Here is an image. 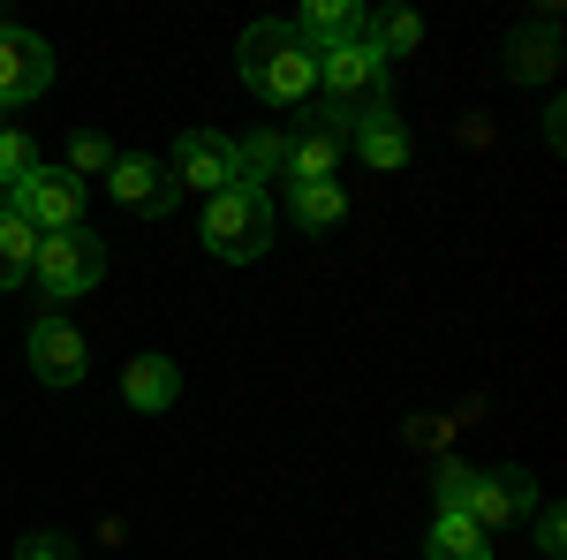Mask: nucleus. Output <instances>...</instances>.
Returning a JSON list of instances; mask_svg holds the SVG:
<instances>
[{
  "instance_id": "obj_1",
  "label": "nucleus",
  "mask_w": 567,
  "mask_h": 560,
  "mask_svg": "<svg viewBox=\"0 0 567 560\" xmlns=\"http://www.w3.org/2000/svg\"><path fill=\"white\" fill-rule=\"evenodd\" d=\"M235 61H243V84L258 91L265 106H303L310 91H318V53L303 45L296 23H250L243 45H235Z\"/></svg>"
},
{
  "instance_id": "obj_2",
  "label": "nucleus",
  "mask_w": 567,
  "mask_h": 560,
  "mask_svg": "<svg viewBox=\"0 0 567 560\" xmlns=\"http://www.w3.org/2000/svg\"><path fill=\"white\" fill-rule=\"evenodd\" d=\"M318 84H326V122L333 130H355L363 114H379L386 106V61L363 45H326L318 53Z\"/></svg>"
},
{
  "instance_id": "obj_3",
  "label": "nucleus",
  "mask_w": 567,
  "mask_h": 560,
  "mask_svg": "<svg viewBox=\"0 0 567 560\" xmlns=\"http://www.w3.org/2000/svg\"><path fill=\"white\" fill-rule=\"evenodd\" d=\"M265 243H272V190L235 182V190L205 197V251L213 258L250 265V258H265Z\"/></svg>"
},
{
  "instance_id": "obj_4",
  "label": "nucleus",
  "mask_w": 567,
  "mask_h": 560,
  "mask_svg": "<svg viewBox=\"0 0 567 560\" xmlns=\"http://www.w3.org/2000/svg\"><path fill=\"white\" fill-rule=\"evenodd\" d=\"M0 205L23 220L31 235H61V227H76V220H84V182H76L69 167H31L8 197H0Z\"/></svg>"
},
{
  "instance_id": "obj_5",
  "label": "nucleus",
  "mask_w": 567,
  "mask_h": 560,
  "mask_svg": "<svg viewBox=\"0 0 567 560\" xmlns=\"http://www.w3.org/2000/svg\"><path fill=\"white\" fill-rule=\"evenodd\" d=\"M31 273H39V288L53 303L84 296V288H99V273H106V243L99 235H84V227H61V235H39V258H31Z\"/></svg>"
},
{
  "instance_id": "obj_6",
  "label": "nucleus",
  "mask_w": 567,
  "mask_h": 560,
  "mask_svg": "<svg viewBox=\"0 0 567 560\" xmlns=\"http://www.w3.org/2000/svg\"><path fill=\"white\" fill-rule=\"evenodd\" d=\"M167 174L182 182V197H189V190H197V197H219V190H235V182H243L235 136H219V130H182V136H175V160H167Z\"/></svg>"
},
{
  "instance_id": "obj_7",
  "label": "nucleus",
  "mask_w": 567,
  "mask_h": 560,
  "mask_svg": "<svg viewBox=\"0 0 567 560\" xmlns=\"http://www.w3.org/2000/svg\"><path fill=\"white\" fill-rule=\"evenodd\" d=\"M53 84V45L39 31H16L0 23V106H31Z\"/></svg>"
},
{
  "instance_id": "obj_8",
  "label": "nucleus",
  "mask_w": 567,
  "mask_h": 560,
  "mask_svg": "<svg viewBox=\"0 0 567 560\" xmlns=\"http://www.w3.org/2000/svg\"><path fill=\"white\" fill-rule=\"evenodd\" d=\"M106 190H114V205H122V213H175L182 205V182L167 167H159V160H144V152H122V160H114V167H106Z\"/></svg>"
},
{
  "instance_id": "obj_9",
  "label": "nucleus",
  "mask_w": 567,
  "mask_h": 560,
  "mask_svg": "<svg viewBox=\"0 0 567 560\" xmlns=\"http://www.w3.org/2000/svg\"><path fill=\"white\" fill-rule=\"evenodd\" d=\"M529 508H537V477H529V470H477V485H470V508H462V516H470L484 538H492V530L523 522Z\"/></svg>"
},
{
  "instance_id": "obj_10",
  "label": "nucleus",
  "mask_w": 567,
  "mask_h": 560,
  "mask_svg": "<svg viewBox=\"0 0 567 560\" xmlns=\"http://www.w3.org/2000/svg\"><path fill=\"white\" fill-rule=\"evenodd\" d=\"M31 371H39L45 387H76V379H84V364H91V348H84V334H76V326H69V318H53V310H45V318H31Z\"/></svg>"
},
{
  "instance_id": "obj_11",
  "label": "nucleus",
  "mask_w": 567,
  "mask_h": 560,
  "mask_svg": "<svg viewBox=\"0 0 567 560\" xmlns=\"http://www.w3.org/2000/svg\"><path fill=\"white\" fill-rule=\"evenodd\" d=\"M341 152H349V130H333L326 114L303 122V130L288 136V190H303V182H341Z\"/></svg>"
},
{
  "instance_id": "obj_12",
  "label": "nucleus",
  "mask_w": 567,
  "mask_h": 560,
  "mask_svg": "<svg viewBox=\"0 0 567 560\" xmlns=\"http://www.w3.org/2000/svg\"><path fill=\"white\" fill-rule=\"evenodd\" d=\"M349 152L363 160V167H379V174L409 167V130H401V114H393V106H379V114H363V122L349 130Z\"/></svg>"
},
{
  "instance_id": "obj_13",
  "label": "nucleus",
  "mask_w": 567,
  "mask_h": 560,
  "mask_svg": "<svg viewBox=\"0 0 567 560\" xmlns=\"http://www.w3.org/2000/svg\"><path fill=\"white\" fill-rule=\"evenodd\" d=\"M122 394H130V409L159 417V409H167V401L182 394V371L167 364V356H130V371H122Z\"/></svg>"
},
{
  "instance_id": "obj_14",
  "label": "nucleus",
  "mask_w": 567,
  "mask_h": 560,
  "mask_svg": "<svg viewBox=\"0 0 567 560\" xmlns=\"http://www.w3.org/2000/svg\"><path fill=\"white\" fill-rule=\"evenodd\" d=\"M288 213H296V227L326 235V227L349 220V190H341V182H303V190H288Z\"/></svg>"
},
{
  "instance_id": "obj_15",
  "label": "nucleus",
  "mask_w": 567,
  "mask_h": 560,
  "mask_svg": "<svg viewBox=\"0 0 567 560\" xmlns=\"http://www.w3.org/2000/svg\"><path fill=\"white\" fill-rule=\"evenodd\" d=\"M507 77H515V84H545V77H553V16H537L529 31H515V45H507Z\"/></svg>"
},
{
  "instance_id": "obj_16",
  "label": "nucleus",
  "mask_w": 567,
  "mask_h": 560,
  "mask_svg": "<svg viewBox=\"0 0 567 560\" xmlns=\"http://www.w3.org/2000/svg\"><path fill=\"white\" fill-rule=\"evenodd\" d=\"M424 553H432V560H492V538H484L477 522L454 508V516L432 522V546H424Z\"/></svg>"
},
{
  "instance_id": "obj_17",
  "label": "nucleus",
  "mask_w": 567,
  "mask_h": 560,
  "mask_svg": "<svg viewBox=\"0 0 567 560\" xmlns=\"http://www.w3.org/2000/svg\"><path fill=\"white\" fill-rule=\"evenodd\" d=\"M235 160H243V182H250V190H265V182H280V174H288V136H280V130H258L250 144H235Z\"/></svg>"
},
{
  "instance_id": "obj_18",
  "label": "nucleus",
  "mask_w": 567,
  "mask_h": 560,
  "mask_svg": "<svg viewBox=\"0 0 567 560\" xmlns=\"http://www.w3.org/2000/svg\"><path fill=\"white\" fill-rule=\"evenodd\" d=\"M31 258H39V235H31L23 220L0 205V296H8V288H16V281L31 273Z\"/></svg>"
},
{
  "instance_id": "obj_19",
  "label": "nucleus",
  "mask_w": 567,
  "mask_h": 560,
  "mask_svg": "<svg viewBox=\"0 0 567 560\" xmlns=\"http://www.w3.org/2000/svg\"><path fill=\"white\" fill-rule=\"evenodd\" d=\"M416 45H424V23H416L409 8H401V16H371V53H379L386 69H393V61H409Z\"/></svg>"
},
{
  "instance_id": "obj_20",
  "label": "nucleus",
  "mask_w": 567,
  "mask_h": 560,
  "mask_svg": "<svg viewBox=\"0 0 567 560\" xmlns=\"http://www.w3.org/2000/svg\"><path fill=\"white\" fill-rule=\"evenodd\" d=\"M114 160H122V152H114L106 136H91V130H76V136H69V174H76V182H84V174H106Z\"/></svg>"
},
{
  "instance_id": "obj_21",
  "label": "nucleus",
  "mask_w": 567,
  "mask_h": 560,
  "mask_svg": "<svg viewBox=\"0 0 567 560\" xmlns=\"http://www.w3.org/2000/svg\"><path fill=\"white\" fill-rule=\"evenodd\" d=\"M31 167H39V152H31V136L0 130V182L16 190V182H23V174H31Z\"/></svg>"
},
{
  "instance_id": "obj_22",
  "label": "nucleus",
  "mask_w": 567,
  "mask_h": 560,
  "mask_svg": "<svg viewBox=\"0 0 567 560\" xmlns=\"http://www.w3.org/2000/svg\"><path fill=\"white\" fill-rule=\"evenodd\" d=\"M470 485H477V470H462V462H446V470H439V516H454V508H470Z\"/></svg>"
},
{
  "instance_id": "obj_23",
  "label": "nucleus",
  "mask_w": 567,
  "mask_h": 560,
  "mask_svg": "<svg viewBox=\"0 0 567 560\" xmlns=\"http://www.w3.org/2000/svg\"><path fill=\"white\" fill-rule=\"evenodd\" d=\"M16 560H76V546H69L61 530H31V538L16 546Z\"/></svg>"
},
{
  "instance_id": "obj_24",
  "label": "nucleus",
  "mask_w": 567,
  "mask_h": 560,
  "mask_svg": "<svg viewBox=\"0 0 567 560\" xmlns=\"http://www.w3.org/2000/svg\"><path fill=\"white\" fill-rule=\"evenodd\" d=\"M537 546H545L553 560L567 553V522H560V508H545V516H537Z\"/></svg>"
},
{
  "instance_id": "obj_25",
  "label": "nucleus",
  "mask_w": 567,
  "mask_h": 560,
  "mask_svg": "<svg viewBox=\"0 0 567 560\" xmlns=\"http://www.w3.org/2000/svg\"><path fill=\"white\" fill-rule=\"evenodd\" d=\"M0 130H8V106H0Z\"/></svg>"
}]
</instances>
